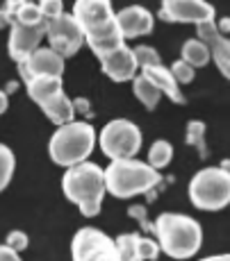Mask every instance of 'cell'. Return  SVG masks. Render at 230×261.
Listing matches in <instances>:
<instances>
[{"instance_id":"obj_1","label":"cell","mask_w":230,"mask_h":261,"mask_svg":"<svg viewBox=\"0 0 230 261\" xmlns=\"http://www.w3.org/2000/svg\"><path fill=\"white\" fill-rule=\"evenodd\" d=\"M73 18L82 30L84 43L94 50L98 59L126 43L119 30L117 14L112 12V0H76Z\"/></svg>"},{"instance_id":"obj_8","label":"cell","mask_w":230,"mask_h":261,"mask_svg":"<svg viewBox=\"0 0 230 261\" xmlns=\"http://www.w3.org/2000/svg\"><path fill=\"white\" fill-rule=\"evenodd\" d=\"M73 261H121L114 239L96 227H82L71 243Z\"/></svg>"},{"instance_id":"obj_15","label":"cell","mask_w":230,"mask_h":261,"mask_svg":"<svg viewBox=\"0 0 230 261\" xmlns=\"http://www.w3.org/2000/svg\"><path fill=\"white\" fill-rule=\"evenodd\" d=\"M117 23L121 30L123 39H134V37H144V34L153 32V14L148 9L132 5V7H123L117 14Z\"/></svg>"},{"instance_id":"obj_28","label":"cell","mask_w":230,"mask_h":261,"mask_svg":"<svg viewBox=\"0 0 230 261\" xmlns=\"http://www.w3.org/2000/svg\"><path fill=\"white\" fill-rule=\"evenodd\" d=\"M137 252L144 261L146 259H157L159 257V243L153 239H144L137 234Z\"/></svg>"},{"instance_id":"obj_34","label":"cell","mask_w":230,"mask_h":261,"mask_svg":"<svg viewBox=\"0 0 230 261\" xmlns=\"http://www.w3.org/2000/svg\"><path fill=\"white\" fill-rule=\"evenodd\" d=\"M12 23V14L7 12V9H0V30L5 28V25Z\"/></svg>"},{"instance_id":"obj_13","label":"cell","mask_w":230,"mask_h":261,"mask_svg":"<svg viewBox=\"0 0 230 261\" xmlns=\"http://www.w3.org/2000/svg\"><path fill=\"white\" fill-rule=\"evenodd\" d=\"M18 73L23 82H28L32 75H62L64 73V57L55 53L53 48L39 46L34 53L28 55V59L18 62Z\"/></svg>"},{"instance_id":"obj_22","label":"cell","mask_w":230,"mask_h":261,"mask_svg":"<svg viewBox=\"0 0 230 261\" xmlns=\"http://www.w3.org/2000/svg\"><path fill=\"white\" fill-rule=\"evenodd\" d=\"M171 157H173V145L169 143V141H164V139L155 141V143L151 145V150H148V164H151L155 170L169 166Z\"/></svg>"},{"instance_id":"obj_7","label":"cell","mask_w":230,"mask_h":261,"mask_svg":"<svg viewBox=\"0 0 230 261\" xmlns=\"http://www.w3.org/2000/svg\"><path fill=\"white\" fill-rule=\"evenodd\" d=\"M101 148L109 159H130L142 148V132L126 118L109 120L101 132Z\"/></svg>"},{"instance_id":"obj_35","label":"cell","mask_w":230,"mask_h":261,"mask_svg":"<svg viewBox=\"0 0 230 261\" xmlns=\"http://www.w3.org/2000/svg\"><path fill=\"white\" fill-rule=\"evenodd\" d=\"M26 0H7V5H5V9H7L9 14H14V9L18 7V5H23Z\"/></svg>"},{"instance_id":"obj_37","label":"cell","mask_w":230,"mask_h":261,"mask_svg":"<svg viewBox=\"0 0 230 261\" xmlns=\"http://www.w3.org/2000/svg\"><path fill=\"white\" fill-rule=\"evenodd\" d=\"M7 112V93L0 91V114Z\"/></svg>"},{"instance_id":"obj_24","label":"cell","mask_w":230,"mask_h":261,"mask_svg":"<svg viewBox=\"0 0 230 261\" xmlns=\"http://www.w3.org/2000/svg\"><path fill=\"white\" fill-rule=\"evenodd\" d=\"M121 254V261H144L137 252V234H121V237L114 239Z\"/></svg>"},{"instance_id":"obj_18","label":"cell","mask_w":230,"mask_h":261,"mask_svg":"<svg viewBox=\"0 0 230 261\" xmlns=\"http://www.w3.org/2000/svg\"><path fill=\"white\" fill-rule=\"evenodd\" d=\"M39 107L43 109V114H46L48 118L53 120L55 125H66V123H71L73 116H76V109H73V102L66 98V93L64 91H59V93H55L51 95V98L46 100L43 105H39Z\"/></svg>"},{"instance_id":"obj_16","label":"cell","mask_w":230,"mask_h":261,"mask_svg":"<svg viewBox=\"0 0 230 261\" xmlns=\"http://www.w3.org/2000/svg\"><path fill=\"white\" fill-rule=\"evenodd\" d=\"M142 75L151 80L155 87L159 89V93H162V95H169V100H171V102L185 105V95H182V91H180V84L173 80L171 71H169V68H164L162 64L142 68Z\"/></svg>"},{"instance_id":"obj_31","label":"cell","mask_w":230,"mask_h":261,"mask_svg":"<svg viewBox=\"0 0 230 261\" xmlns=\"http://www.w3.org/2000/svg\"><path fill=\"white\" fill-rule=\"evenodd\" d=\"M7 245L14 248L16 252H23V250L28 248V234L21 232V229H14V232L7 234Z\"/></svg>"},{"instance_id":"obj_26","label":"cell","mask_w":230,"mask_h":261,"mask_svg":"<svg viewBox=\"0 0 230 261\" xmlns=\"http://www.w3.org/2000/svg\"><path fill=\"white\" fill-rule=\"evenodd\" d=\"M134 53V59H137V66L139 68H146V66H157V64H162V59H159L157 50L151 48V46H137L132 50Z\"/></svg>"},{"instance_id":"obj_6","label":"cell","mask_w":230,"mask_h":261,"mask_svg":"<svg viewBox=\"0 0 230 261\" xmlns=\"http://www.w3.org/2000/svg\"><path fill=\"white\" fill-rule=\"evenodd\" d=\"M189 200L203 212H219L230 204V170L203 168L189 182Z\"/></svg>"},{"instance_id":"obj_4","label":"cell","mask_w":230,"mask_h":261,"mask_svg":"<svg viewBox=\"0 0 230 261\" xmlns=\"http://www.w3.org/2000/svg\"><path fill=\"white\" fill-rule=\"evenodd\" d=\"M159 250L173 259H189L201 250L203 229L194 218L182 214H162L155 220Z\"/></svg>"},{"instance_id":"obj_32","label":"cell","mask_w":230,"mask_h":261,"mask_svg":"<svg viewBox=\"0 0 230 261\" xmlns=\"http://www.w3.org/2000/svg\"><path fill=\"white\" fill-rule=\"evenodd\" d=\"M0 261H21V254L9 245H0Z\"/></svg>"},{"instance_id":"obj_12","label":"cell","mask_w":230,"mask_h":261,"mask_svg":"<svg viewBox=\"0 0 230 261\" xmlns=\"http://www.w3.org/2000/svg\"><path fill=\"white\" fill-rule=\"evenodd\" d=\"M198 39L210 48V57L217 62V68L226 80H230V39L223 32H219L217 23H198L196 25Z\"/></svg>"},{"instance_id":"obj_3","label":"cell","mask_w":230,"mask_h":261,"mask_svg":"<svg viewBox=\"0 0 230 261\" xmlns=\"http://www.w3.org/2000/svg\"><path fill=\"white\" fill-rule=\"evenodd\" d=\"M105 175V189L114 198H132V195L151 193L162 182L159 170H155L151 164L137 162L134 157L130 159H112L107 168L103 170Z\"/></svg>"},{"instance_id":"obj_19","label":"cell","mask_w":230,"mask_h":261,"mask_svg":"<svg viewBox=\"0 0 230 261\" xmlns=\"http://www.w3.org/2000/svg\"><path fill=\"white\" fill-rule=\"evenodd\" d=\"M132 89H134V95L139 98V102H142L146 109H155V107H157L162 93H159V89L155 87L148 77H144L142 73L134 75V77H132Z\"/></svg>"},{"instance_id":"obj_11","label":"cell","mask_w":230,"mask_h":261,"mask_svg":"<svg viewBox=\"0 0 230 261\" xmlns=\"http://www.w3.org/2000/svg\"><path fill=\"white\" fill-rule=\"evenodd\" d=\"M43 37H46V21L37 25L14 23L12 34H9V55H12V59L16 64L28 59V55L39 48Z\"/></svg>"},{"instance_id":"obj_30","label":"cell","mask_w":230,"mask_h":261,"mask_svg":"<svg viewBox=\"0 0 230 261\" xmlns=\"http://www.w3.org/2000/svg\"><path fill=\"white\" fill-rule=\"evenodd\" d=\"M128 216L137 220L146 232H155V225H151L148 218H146V207H144V204H132V207H128Z\"/></svg>"},{"instance_id":"obj_33","label":"cell","mask_w":230,"mask_h":261,"mask_svg":"<svg viewBox=\"0 0 230 261\" xmlns=\"http://www.w3.org/2000/svg\"><path fill=\"white\" fill-rule=\"evenodd\" d=\"M71 102L78 114H91V102H89L87 98H76V100H71Z\"/></svg>"},{"instance_id":"obj_25","label":"cell","mask_w":230,"mask_h":261,"mask_svg":"<svg viewBox=\"0 0 230 261\" xmlns=\"http://www.w3.org/2000/svg\"><path fill=\"white\" fill-rule=\"evenodd\" d=\"M14 166H16L14 152L7 145L0 143V191L9 184V179H12V175H14Z\"/></svg>"},{"instance_id":"obj_21","label":"cell","mask_w":230,"mask_h":261,"mask_svg":"<svg viewBox=\"0 0 230 261\" xmlns=\"http://www.w3.org/2000/svg\"><path fill=\"white\" fill-rule=\"evenodd\" d=\"M46 21L41 14V9H39L37 3H30V0H26L23 5H18L16 9H14L12 14V23H23V25H37Z\"/></svg>"},{"instance_id":"obj_23","label":"cell","mask_w":230,"mask_h":261,"mask_svg":"<svg viewBox=\"0 0 230 261\" xmlns=\"http://www.w3.org/2000/svg\"><path fill=\"white\" fill-rule=\"evenodd\" d=\"M185 139H187L189 145H194L198 150L201 159H208L210 152H208V145H205V123H201V120H189Z\"/></svg>"},{"instance_id":"obj_14","label":"cell","mask_w":230,"mask_h":261,"mask_svg":"<svg viewBox=\"0 0 230 261\" xmlns=\"http://www.w3.org/2000/svg\"><path fill=\"white\" fill-rule=\"evenodd\" d=\"M98 62H101V66H103V73L107 75L109 80H114V82H128V80H132L134 75H137V68H139L132 48H128L126 43L114 48L112 53L103 55Z\"/></svg>"},{"instance_id":"obj_27","label":"cell","mask_w":230,"mask_h":261,"mask_svg":"<svg viewBox=\"0 0 230 261\" xmlns=\"http://www.w3.org/2000/svg\"><path fill=\"white\" fill-rule=\"evenodd\" d=\"M169 71H171V75H173V80H176L178 84H189L194 80V68L189 66L187 62H182V59H178V62H173L171 64V68H169Z\"/></svg>"},{"instance_id":"obj_20","label":"cell","mask_w":230,"mask_h":261,"mask_svg":"<svg viewBox=\"0 0 230 261\" xmlns=\"http://www.w3.org/2000/svg\"><path fill=\"white\" fill-rule=\"evenodd\" d=\"M210 48L205 46L201 39H189L182 46V62H187L192 68H201L210 62Z\"/></svg>"},{"instance_id":"obj_9","label":"cell","mask_w":230,"mask_h":261,"mask_svg":"<svg viewBox=\"0 0 230 261\" xmlns=\"http://www.w3.org/2000/svg\"><path fill=\"white\" fill-rule=\"evenodd\" d=\"M46 39L51 41V48L64 59L78 55V50L84 43V34L73 14H59L57 18L46 21Z\"/></svg>"},{"instance_id":"obj_2","label":"cell","mask_w":230,"mask_h":261,"mask_svg":"<svg viewBox=\"0 0 230 261\" xmlns=\"http://www.w3.org/2000/svg\"><path fill=\"white\" fill-rule=\"evenodd\" d=\"M62 189L66 193V198L73 204H78L82 216L94 218V216L101 214L103 198L107 193V189H105L103 168L98 164L84 159V162L68 166L62 179Z\"/></svg>"},{"instance_id":"obj_5","label":"cell","mask_w":230,"mask_h":261,"mask_svg":"<svg viewBox=\"0 0 230 261\" xmlns=\"http://www.w3.org/2000/svg\"><path fill=\"white\" fill-rule=\"evenodd\" d=\"M96 145V129L84 120H71L66 125H59V129L53 134L48 152L57 166H73L80 164L91 154Z\"/></svg>"},{"instance_id":"obj_10","label":"cell","mask_w":230,"mask_h":261,"mask_svg":"<svg viewBox=\"0 0 230 261\" xmlns=\"http://www.w3.org/2000/svg\"><path fill=\"white\" fill-rule=\"evenodd\" d=\"M159 18L167 23H208L214 21V7L205 0H162Z\"/></svg>"},{"instance_id":"obj_38","label":"cell","mask_w":230,"mask_h":261,"mask_svg":"<svg viewBox=\"0 0 230 261\" xmlns=\"http://www.w3.org/2000/svg\"><path fill=\"white\" fill-rule=\"evenodd\" d=\"M201 261H230V254H217V257H208Z\"/></svg>"},{"instance_id":"obj_17","label":"cell","mask_w":230,"mask_h":261,"mask_svg":"<svg viewBox=\"0 0 230 261\" xmlns=\"http://www.w3.org/2000/svg\"><path fill=\"white\" fill-rule=\"evenodd\" d=\"M30 98L37 105H43L51 95L62 91V75H32L26 82Z\"/></svg>"},{"instance_id":"obj_36","label":"cell","mask_w":230,"mask_h":261,"mask_svg":"<svg viewBox=\"0 0 230 261\" xmlns=\"http://www.w3.org/2000/svg\"><path fill=\"white\" fill-rule=\"evenodd\" d=\"M217 28H219V32H230V18L223 16L221 21L217 23Z\"/></svg>"},{"instance_id":"obj_29","label":"cell","mask_w":230,"mask_h":261,"mask_svg":"<svg viewBox=\"0 0 230 261\" xmlns=\"http://www.w3.org/2000/svg\"><path fill=\"white\" fill-rule=\"evenodd\" d=\"M39 9H41L43 18L51 21V18H57L59 14H64V3L62 0H39Z\"/></svg>"}]
</instances>
